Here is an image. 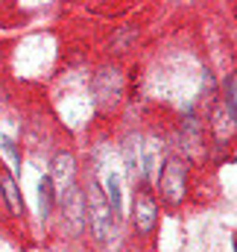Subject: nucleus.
Listing matches in <instances>:
<instances>
[{
  "label": "nucleus",
  "mask_w": 237,
  "mask_h": 252,
  "mask_svg": "<svg viewBox=\"0 0 237 252\" xmlns=\"http://www.w3.org/2000/svg\"><path fill=\"white\" fill-rule=\"evenodd\" d=\"M91 91H94V103H97L100 112L118 109V103L123 100V91H126L123 70H120V67H100V70L94 73Z\"/></svg>",
  "instance_id": "obj_2"
},
{
  "label": "nucleus",
  "mask_w": 237,
  "mask_h": 252,
  "mask_svg": "<svg viewBox=\"0 0 237 252\" xmlns=\"http://www.w3.org/2000/svg\"><path fill=\"white\" fill-rule=\"evenodd\" d=\"M0 147H3L6 153H9V158H12V164H15V170L21 173V150H18V144H15V141H12L9 135H3V138H0Z\"/></svg>",
  "instance_id": "obj_13"
},
{
  "label": "nucleus",
  "mask_w": 237,
  "mask_h": 252,
  "mask_svg": "<svg viewBox=\"0 0 237 252\" xmlns=\"http://www.w3.org/2000/svg\"><path fill=\"white\" fill-rule=\"evenodd\" d=\"M141 167H144V179H149V176L155 173V141H149V144H147V153H144Z\"/></svg>",
  "instance_id": "obj_14"
},
{
  "label": "nucleus",
  "mask_w": 237,
  "mask_h": 252,
  "mask_svg": "<svg viewBox=\"0 0 237 252\" xmlns=\"http://www.w3.org/2000/svg\"><path fill=\"white\" fill-rule=\"evenodd\" d=\"M0 190H3V199H6V205H9V214H12V217H24L21 188L15 185V179H12L6 170H0Z\"/></svg>",
  "instance_id": "obj_7"
},
{
  "label": "nucleus",
  "mask_w": 237,
  "mask_h": 252,
  "mask_svg": "<svg viewBox=\"0 0 237 252\" xmlns=\"http://www.w3.org/2000/svg\"><path fill=\"white\" fill-rule=\"evenodd\" d=\"M73 179H76V158L70 153H56L53 156V176H50L56 193H64L73 185Z\"/></svg>",
  "instance_id": "obj_6"
},
{
  "label": "nucleus",
  "mask_w": 237,
  "mask_h": 252,
  "mask_svg": "<svg viewBox=\"0 0 237 252\" xmlns=\"http://www.w3.org/2000/svg\"><path fill=\"white\" fill-rule=\"evenodd\" d=\"M85 217H88L91 232H94L97 241L109 244L112 238H118V217L112 214V208L106 202V193L94 179L88 182V193H85Z\"/></svg>",
  "instance_id": "obj_1"
},
{
  "label": "nucleus",
  "mask_w": 237,
  "mask_h": 252,
  "mask_svg": "<svg viewBox=\"0 0 237 252\" xmlns=\"http://www.w3.org/2000/svg\"><path fill=\"white\" fill-rule=\"evenodd\" d=\"M223 112H226V118L232 124H237V79H235V73H229L223 79Z\"/></svg>",
  "instance_id": "obj_9"
},
{
  "label": "nucleus",
  "mask_w": 237,
  "mask_h": 252,
  "mask_svg": "<svg viewBox=\"0 0 237 252\" xmlns=\"http://www.w3.org/2000/svg\"><path fill=\"white\" fill-rule=\"evenodd\" d=\"M61 199H64V220L70 223L73 235H82V229H85V193L76 185H70L61 193Z\"/></svg>",
  "instance_id": "obj_5"
},
{
  "label": "nucleus",
  "mask_w": 237,
  "mask_h": 252,
  "mask_svg": "<svg viewBox=\"0 0 237 252\" xmlns=\"http://www.w3.org/2000/svg\"><path fill=\"white\" fill-rule=\"evenodd\" d=\"M132 220H135V229L141 235H152L155 223H158V205L152 199V193L147 188L135 190V199H132Z\"/></svg>",
  "instance_id": "obj_4"
},
{
  "label": "nucleus",
  "mask_w": 237,
  "mask_h": 252,
  "mask_svg": "<svg viewBox=\"0 0 237 252\" xmlns=\"http://www.w3.org/2000/svg\"><path fill=\"white\" fill-rule=\"evenodd\" d=\"M158 190L161 196L170 202V205H181L184 196H187V164L170 156L161 167V176H158Z\"/></svg>",
  "instance_id": "obj_3"
},
{
  "label": "nucleus",
  "mask_w": 237,
  "mask_h": 252,
  "mask_svg": "<svg viewBox=\"0 0 237 252\" xmlns=\"http://www.w3.org/2000/svg\"><path fill=\"white\" fill-rule=\"evenodd\" d=\"M106 202H109V208H112V214L115 217H120L123 214V193H120V179L118 173H109L106 176Z\"/></svg>",
  "instance_id": "obj_11"
},
{
  "label": "nucleus",
  "mask_w": 237,
  "mask_h": 252,
  "mask_svg": "<svg viewBox=\"0 0 237 252\" xmlns=\"http://www.w3.org/2000/svg\"><path fill=\"white\" fill-rule=\"evenodd\" d=\"M53 205H56V188H53L50 176H44L38 182V214H41V220H47L53 214Z\"/></svg>",
  "instance_id": "obj_10"
},
{
  "label": "nucleus",
  "mask_w": 237,
  "mask_h": 252,
  "mask_svg": "<svg viewBox=\"0 0 237 252\" xmlns=\"http://www.w3.org/2000/svg\"><path fill=\"white\" fill-rule=\"evenodd\" d=\"M138 38V30H129V27H123V30H118V35L109 41V47L115 50V53H126L129 47H132V41Z\"/></svg>",
  "instance_id": "obj_12"
},
{
  "label": "nucleus",
  "mask_w": 237,
  "mask_h": 252,
  "mask_svg": "<svg viewBox=\"0 0 237 252\" xmlns=\"http://www.w3.org/2000/svg\"><path fill=\"white\" fill-rule=\"evenodd\" d=\"M123 153H126V173H129V182L138 185V167H141V138H129L123 144Z\"/></svg>",
  "instance_id": "obj_8"
}]
</instances>
